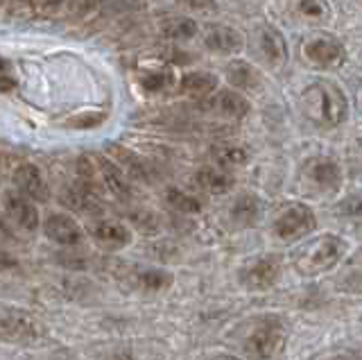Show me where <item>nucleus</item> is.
Returning <instances> with one entry per match:
<instances>
[{
	"mask_svg": "<svg viewBox=\"0 0 362 360\" xmlns=\"http://www.w3.org/2000/svg\"><path fill=\"white\" fill-rule=\"evenodd\" d=\"M303 111L315 125L337 127L349 116V103L342 88L331 82H315L301 95Z\"/></svg>",
	"mask_w": 362,
	"mask_h": 360,
	"instance_id": "1",
	"label": "nucleus"
},
{
	"mask_svg": "<svg viewBox=\"0 0 362 360\" xmlns=\"http://www.w3.org/2000/svg\"><path fill=\"white\" fill-rule=\"evenodd\" d=\"M344 254L346 243L333 233H324L292 252V267L297 269L299 277H317L333 269Z\"/></svg>",
	"mask_w": 362,
	"mask_h": 360,
	"instance_id": "2",
	"label": "nucleus"
},
{
	"mask_svg": "<svg viewBox=\"0 0 362 360\" xmlns=\"http://www.w3.org/2000/svg\"><path fill=\"white\" fill-rule=\"evenodd\" d=\"M288 337V326L276 315H265V318H256L249 322V329L243 337V349L245 354L258 360H269L279 356V352L286 344Z\"/></svg>",
	"mask_w": 362,
	"mask_h": 360,
	"instance_id": "3",
	"label": "nucleus"
},
{
	"mask_svg": "<svg viewBox=\"0 0 362 360\" xmlns=\"http://www.w3.org/2000/svg\"><path fill=\"white\" fill-rule=\"evenodd\" d=\"M317 227L315 213L305 204H292L281 213L274 222V231L279 238H299V236H308Z\"/></svg>",
	"mask_w": 362,
	"mask_h": 360,
	"instance_id": "4",
	"label": "nucleus"
},
{
	"mask_svg": "<svg viewBox=\"0 0 362 360\" xmlns=\"http://www.w3.org/2000/svg\"><path fill=\"white\" fill-rule=\"evenodd\" d=\"M37 335L39 329L28 313H23L18 308H0V340L30 342Z\"/></svg>",
	"mask_w": 362,
	"mask_h": 360,
	"instance_id": "5",
	"label": "nucleus"
},
{
	"mask_svg": "<svg viewBox=\"0 0 362 360\" xmlns=\"http://www.w3.org/2000/svg\"><path fill=\"white\" fill-rule=\"evenodd\" d=\"M3 209L7 213V218L21 227L23 231H37L41 218H39V209L34 207V202L28 199L25 195H21L18 190H9L3 195Z\"/></svg>",
	"mask_w": 362,
	"mask_h": 360,
	"instance_id": "6",
	"label": "nucleus"
},
{
	"mask_svg": "<svg viewBox=\"0 0 362 360\" xmlns=\"http://www.w3.org/2000/svg\"><path fill=\"white\" fill-rule=\"evenodd\" d=\"M303 54H305V59L315 66H320V69H335V66L344 64V59H346L344 46L331 37L310 39L303 46Z\"/></svg>",
	"mask_w": 362,
	"mask_h": 360,
	"instance_id": "7",
	"label": "nucleus"
},
{
	"mask_svg": "<svg viewBox=\"0 0 362 360\" xmlns=\"http://www.w3.org/2000/svg\"><path fill=\"white\" fill-rule=\"evenodd\" d=\"M279 274H281V261L279 256L272 254L258 258L247 269H243L240 281L249 290H267L279 281Z\"/></svg>",
	"mask_w": 362,
	"mask_h": 360,
	"instance_id": "8",
	"label": "nucleus"
},
{
	"mask_svg": "<svg viewBox=\"0 0 362 360\" xmlns=\"http://www.w3.org/2000/svg\"><path fill=\"white\" fill-rule=\"evenodd\" d=\"M43 233L48 240L62 247H73L82 240V227L71 216H66V213H50L43 220Z\"/></svg>",
	"mask_w": 362,
	"mask_h": 360,
	"instance_id": "9",
	"label": "nucleus"
},
{
	"mask_svg": "<svg viewBox=\"0 0 362 360\" xmlns=\"http://www.w3.org/2000/svg\"><path fill=\"white\" fill-rule=\"evenodd\" d=\"M16 190L21 195H25L32 202H45L48 199V188L41 177V170L34 163H21L14 175H11Z\"/></svg>",
	"mask_w": 362,
	"mask_h": 360,
	"instance_id": "10",
	"label": "nucleus"
},
{
	"mask_svg": "<svg viewBox=\"0 0 362 360\" xmlns=\"http://www.w3.org/2000/svg\"><path fill=\"white\" fill-rule=\"evenodd\" d=\"M90 236H93V240L100 247H105V250H109V252L122 250V247H127L132 243L129 227H124L122 222H116V220L95 222L93 227H90Z\"/></svg>",
	"mask_w": 362,
	"mask_h": 360,
	"instance_id": "11",
	"label": "nucleus"
},
{
	"mask_svg": "<svg viewBox=\"0 0 362 360\" xmlns=\"http://www.w3.org/2000/svg\"><path fill=\"white\" fill-rule=\"evenodd\" d=\"M93 163L98 168V173L102 177V184L107 186L109 193L116 197V199H129L132 197V186L127 182V177L122 175L120 168L113 163L111 159H105L102 154H95L93 156Z\"/></svg>",
	"mask_w": 362,
	"mask_h": 360,
	"instance_id": "12",
	"label": "nucleus"
},
{
	"mask_svg": "<svg viewBox=\"0 0 362 360\" xmlns=\"http://www.w3.org/2000/svg\"><path fill=\"white\" fill-rule=\"evenodd\" d=\"M258 50H260V54H263V59L269 66H274V69H279V66H283L288 62L286 39H283V35L279 30L269 28V25L258 32Z\"/></svg>",
	"mask_w": 362,
	"mask_h": 360,
	"instance_id": "13",
	"label": "nucleus"
},
{
	"mask_svg": "<svg viewBox=\"0 0 362 360\" xmlns=\"http://www.w3.org/2000/svg\"><path fill=\"white\" fill-rule=\"evenodd\" d=\"M305 173H308V177L322 190H337L339 184H342V170H339V166L333 159H328V156H320V159L308 161Z\"/></svg>",
	"mask_w": 362,
	"mask_h": 360,
	"instance_id": "14",
	"label": "nucleus"
},
{
	"mask_svg": "<svg viewBox=\"0 0 362 360\" xmlns=\"http://www.w3.org/2000/svg\"><path fill=\"white\" fill-rule=\"evenodd\" d=\"M204 46L213 52L229 54L243 48V37H240V32L229 25H213L206 32V37H204Z\"/></svg>",
	"mask_w": 362,
	"mask_h": 360,
	"instance_id": "15",
	"label": "nucleus"
},
{
	"mask_svg": "<svg viewBox=\"0 0 362 360\" xmlns=\"http://www.w3.org/2000/svg\"><path fill=\"white\" fill-rule=\"evenodd\" d=\"M209 107L224 118H245L249 114V103L235 91H220L209 100Z\"/></svg>",
	"mask_w": 362,
	"mask_h": 360,
	"instance_id": "16",
	"label": "nucleus"
},
{
	"mask_svg": "<svg viewBox=\"0 0 362 360\" xmlns=\"http://www.w3.org/2000/svg\"><path fill=\"white\" fill-rule=\"evenodd\" d=\"M98 195L95 190L88 186V182H75L73 186L66 188L64 193V204L71 207L75 211H95L100 204H98Z\"/></svg>",
	"mask_w": 362,
	"mask_h": 360,
	"instance_id": "17",
	"label": "nucleus"
},
{
	"mask_svg": "<svg viewBox=\"0 0 362 360\" xmlns=\"http://www.w3.org/2000/svg\"><path fill=\"white\" fill-rule=\"evenodd\" d=\"M181 93L195 95V98H206L211 95L215 88H218V77L213 73H204V71H195V73H186L179 82Z\"/></svg>",
	"mask_w": 362,
	"mask_h": 360,
	"instance_id": "18",
	"label": "nucleus"
},
{
	"mask_svg": "<svg viewBox=\"0 0 362 360\" xmlns=\"http://www.w3.org/2000/svg\"><path fill=\"white\" fill-rule=\"evenodd\" d=\"M195 182L202 190H206L211 195H222L226 190H231L233 177L229 173H224L222 168H204L197 173Z\"/></svg>",
	"mask_w": 362,
	"mask_h": 360,
	"instance_id": "19",
	"label": "nucleus"
},
{
	"mask_svg": "<svg viewBox=\"0 0 362 360\" xmlns=\"http://www.w3.org/2000/svg\"><path fill=\"white\" fill-rule=\"evenodd\" d=\"M226 77L229 82L238 88H256L260 84V75L252 64L247 62H233L226 69Z\"/></svg>",
	"mask_w": 362,
	"mask_h": 360,
	"instance_id": "20",
	"label": "nucleus"
},
{
	"mask_svg": "<svg viewBox=\"0 0 362 360\" xmlns=\"http://www.w3.org/2000/svg\"><path fill=\"white\" fill-rule=\"evenodd\" d=\"M342 288L346 292H354V295H362V247L344 263Z\"/></svg>",
	"mask_w": 362,
	"mask_h": 360,
	"instance_id": "21",
	"label": "nucleus"
},
{
	"mask_svg": "<svg viewBox=\"0 0 362 360\" xmlns=\"http://www.w3.org/2000/svg\"><path fill=\"white\" fill-rule=\"evenodd\" d=\"M258 213H260V204H258V197L254 195H240L231 207V218L238 224H254L258 220Z\"/></svg>",
	"mask_w": 362,
	"mask_h": 360,
	"instance_id": "22",
	"label": "nucleus"
},
{
	"mask_svg": "<svg viewBox=\"0 0 362 360\" xmlns=\"http://www.w3.org/2000/svg\"><path fill=\"white\" fill-rule=\"evenodd\" d=\"M136 281H139V286L147 292H161L173 286V274L165 272V269L150 267V269H141V272L136 274Z\"/></svg>",
	"mask_w": 362,
	"mask_h": 360,
	"instance_id": "23",
	"label": "nucleus"
},
{
	"mask_svg": "<svg viewBox=\"0 0 362 360\" xmlns=\"http://www.w3.org/2000/svg\"><path fill=\"white\" fill-rule=\"evenodd\" d=\"M161 32H163V37H168V39L186 41V39H192V37L197 35V23L192 18H186V16L170 18L168 23H163Z\"/></svg>",
	"mask_w": 362,
	"mask_h": 360,
	"instance_id": "24",
	"label": "nucleus"
},
{
	"mask_svg": "<svg viewBox=\"0 0 362 360\" xmlns=\"http://www.w3.org/2000/svg\"><path fill=\"white\" fill-rule=\"evenodd\" d=\"M175 82V77L170 71H150L141 75V86L147 93H161L165 88H170Z\"/></svg>",
	"mask_w": 362,
	"mask_h": 360,
	"instance_id": "25",
	"label": "nucleus"
},
{
	"mask_svg": "<svg viewBox=\"0 0 362 360\" xmlns=\"http://www.w3.org/2000/svg\"><path fill=\"white\" fill-rule=\"evenodd\" d=\"M165 199L170 202V207H175L181 213H197L202 209L197 197H192V195L184 193V190H177V188H170L165 193Z\"/></svg>",
	"mask_w": 362,
	"mask_h": 360,
	"instance_id": "26",
	"label": "nucleus"
},
{
	"mask_svg": "<svg viewBox=\"0 0 362 360\" xmlns=\"http://www.w3.org/2000/svg\"><path fill=\"white\" fill-rule=\"evenodd\" d=\"M218 156V161L224 163V166H240L247 161V152L243 148H238V145H222V148L215 152Z\"/></svg>",
	"mask_w": 362,
	"mask_h": 360,
	"instance_id": "27",
	"label": "nucleus"
},
{
	"mask_svg": "<svg viewBox=\"0 0 362 360\" xmlns=\"http://www.w3.org/2000/svg\"><path fill=\"white\" fill-rule=\"evenodd\" d=\"M297 9L305 18H313V21H320V18L328 16V7L324 0H299Z\"/></svg>",
	"mask_w": 362,
	"mask_h": 360,
	"instance_id": "28",
	"label": "nucleus"
},
{
	"mask_svg": "<svg viewBox=\"0 0 362 360\" xmlns=\"http://www.w3.org/2000/svg\"><path fill=\"white\" fill-rule=\"evenodd\" d=\"M339 213H344L349 218H356V216H362V199L360 197H346L342 204L337 209Z\"/></svg>",
	"mask_w": 362,
	"mask_h": 360,
	"instance_id": "29",
	"label": "nucleus"
},
{
	"mask_svg": "<svg viewBox=\"0 0 362 360\" xmlns=\"http://www.w3.org/2000/svg\"><path fill=\"white\" fill-rule=\"evenodd\" d=\"M71 14H88L98 7L100 0H66Z\"/></svg>",
	"mask_w": 362,
	"mask_h": 360,
	"instance_id": "30",
	"label": "nucleus"
},
{
	"mask_svg": "<svg viewBox=\"0 0 362 360\" xmlns=\"http://www.w3.org/2000/svg\"><path fill=\"white\" fill-rule=\"evenodd\" d=\"M105 120V114H88V116H79V118H73L68 125L71 127H77V129H84V127H95L100 122Z\"/></svg>",
	"mask_w": 362,
	"mask_h": 360,
	"instance_id": "31",
	"label": "nucleus"
},
{
	"mask_svg": "<svg viewBox=\"0 0 362 360\" xmlns=\"http://www.w3.org/2000/svg\"><path fill=\"white\" fill-rule=\"evenodd\" d=\"M9 269H18V258L0 250V272H9Z\"/></svg>",
	"mask_w": 362,
	"mask_h": 360,
	"instance_id": "32",
	"label": "nucleus"
},
{
	"mask_svg": "<svg viewBox=\"0 0 362 360\" xmlns=\"http://www.w3.org/2000/svg\"><path fill=\"white\" fill-rule=\"evenodd\" d=\"M190 9H215L213 0H181Z\"/></svg>",
	"mask_w": 362,
	"mask_h": 360,
	"instance_id": "33",
	"label": "nucleus"
},
{
	"mask_svg": "<svg viewBox=\"0 0 362 360\" xmlns=\"http://www.w3.org/2000/svg\"><path fill=\"white\" fill-rule=\"evenodd\" d=\"M5 75H11V66L5 57H0V77H5Z\"/></svg>",
	"mask_w": 362,
	"mask_h": 360,
	"instance_id": "34",
	"label": "nucleus"
},
{
	"mask_svg": "<svg viewBox=\"0 0 362 360\" xmlns=\"http://www.w3.org/2000/svg\"><path fill=\"white\" fill-rule=\"evenodd\" d=\"M324 360H360V358L354 356V354H335V356H328Z\"/></svg>",
	"mask_w": 362,
	"mask_h": 360,
	"instance_id": "35",
	"label": "nucleus"
},
{
	"mask_svg": "<svg viewBox=\"0 0 362 360\" xmlns=\"http://www.w3.org/2000/svg\"><path fill=\"white\" fill-rule=\"evenodd\" d=\"M62 3H66V0H45V7H50V9H54V7H59Z\"/></svg>",
	"mask_w": 362,
	"mask_h": 360,
	"instance_id": "36",
	"label": "nucleus"
},
{
	"mask_svg": "<svg viewBox=\"0 0 362 360\" xmlns=\"http://www.w3.org/2000/svg\"><path fill=\"white\" fill-rule=\"evenodd\" d=\"M209 360H238V358L226 356V354H220V356H213V358H209Z\"/></svg>",
	"mask_w": 362,
	"mask_h": 360,
	"instance_id": "37",
	"label": "nucleus"
},
{
	"mask_svg": "<svg viewBox=\"0 0 362 360\" xmlns=\"http://www.w3.org/2000/svg\"><path fill=\"white\" fill-rule=\"evenodd\" d=\"M0 177H3V173H0Z\"/></svg>",
	"mask_w": 362,
	"mask_h": 360,
	"instance_id": "38",
	"label": "nucleus"
}]
</instances>
